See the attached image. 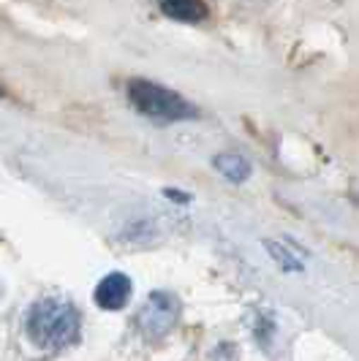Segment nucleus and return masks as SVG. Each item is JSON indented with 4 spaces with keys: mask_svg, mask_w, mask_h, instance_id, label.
Segmentation results:
<instances>
[{
    "mask_svg": "<svg viewBox=\"0 0 359 361\" xmlns=\"http://www.w3.org/2000/svg\"><path fill=\"white\" fill-rule=\"evenodd\" d=\"M28 334L38 348L60 350L79 337V312L69 299L47 296L28 312Z\"/></svg>",
    "mask_w": 359,
    "mask_h": 361,
    "instance_id": "f257e3e1",
    "label": "nucleus"
},
{
    "mask_svg": "<svg viewBox=\"0 0 359 361\" xmlns=\"http://www.w3.org/2000/svg\"><path fill=\"white\" fill-rule=\"evenodd\" d=\"M128 101L134 109L158 123H180V120H194L199 111L194 104H188L180 92L169 90L163 85L147 82V79H131L128 82Z\"/></svg>",
    "mask_w": 359,
    "mask_h": 361,
    "instance_id": "f03ea898",
    "label": "nucleus"
},
{
    "mask_svg": "<svg viewBox=\"0 0 359 361\" xmlns=\"http://www.w3.org/2000/svg\"><path fill=\"white\" fill-rule=\"evenodd\" d=\"M180 315V299L175 293H166V290H155L147 296V302L142 305L139 315H136V324L147 340H163L172 326L177 324Z\"/></svg>",
    "mask_w": 359,
    "mask_h": 361,
    "instance_id": "7ed1b4c3",
    "label": "nucleus"
},
{
    "mask_svg": "<svg viewBox=\"0 0 359 361\" xmlns=\"http://www.w3.org/2000/svg\"><path fill=\"white\" fill-rule=\"evenodd\" d=\"M131 290H134V286H131V280L126 274L123 271H112L95 288V305L101 310H123L128 305V299H131Z\"/></svg>",
    "mask_w": 359,
    "mask_h": 361,
    "instance_id": "20e7f679",
    "label": "nucleus"
},
{
    "mask_svg": "<svg viewBox=\"0 0 359 361\" xmlns=\"http://www.w3.org/2000/svg\"><path fill=\"white\" fill-rule=\"evenodd\" d=\"M161 11L166 17L185 22V25H196L201 19H207V6L204 0H158Z\"/></svg>",
    "mask_w": 359,
    "mask_h": 361,
    "instance_id": "39448f33",
    "label": "nucleus"
},
{
    "mask_svg": "<svg viewBox=\"0 0 359 361\" xmlns=\"http://www.w3.org/2000/svg\"><path fill=\"white\" fill-rule=\"evenodd\" d=\"M213 166L234 185H240V182H245L251 177V163L245 161L242 155H237V152H220V155L213 158Z\"/></svg>",
    "mask_w": 359,
    "mask_h": 361,
    "instance_id": "423d86ee",
    "label": "nucleus"
},
{
    "mask_svg": "<svg viewBox=\"0 0 359 361\" xmlns=\"http://www.w3.org/2000/svg\"><path fill=\"white\" fill-rule=\"evenodd\" d=\"M267 247H269V253H272V258H275V261H278L283 269L300 271V264H297V261H294V258H291V255H288L286 250L281 247V245H275V242H267Z\"/></svg>",
    "mask_w": 359,
    "mask_h": 361,
    "instance_id": "0eeeda50",
    "label": "nucleus"
}]
</instances>
